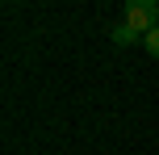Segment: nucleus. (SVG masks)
Segmentation results:
<instances>
[{
  "mask_svg": "<svg viewBox=\"0 0 159 155\" xmlns=\"http://www.w3.org/2000/svg\"><path fill=\"white\" fill-rule=\"evenodd\" d=\"M143 46H147V55H155V59H159V30L147 34V38H143Z\"/></svg>",
  "mask_w": 159,
  "mask_h": 155,
  "instance_id": "7ed1b4c3",
  "label": "nucleus"
},
{
  "mask_svg": "<svg viewBox=\"0 0 159 155\" xmlns=\"http://www.w3.org/2000/svg\"><path fill=\"white\" fill-rule=\"evenodd\" d=\"M109 38L117 42V46H134V42H143V34H134V30H130L126 21H117V25L109 30Z\"/></svg>",
  "mask_w": 159,
  "mask_h": 155,
  "instance_id": "f03ea898",
  "label": "nucleus"
},
{
  "mask_svg": "<svg viewBox=\"0 0 159 155\" xmlns=\"http://www.w3.org/2000/svg\"><path fill=\"white\" fill-rule=\"evenodd\" d=\"M121 21H126L134 34H143V38H147L151 30H159V4H155V0H130Z\"/></svg>",
  "mask_w": 159,
  "mask_h": 155,
  "instance_id": "f257e3e1",
  "label": "nucleus"
}]
</instances>
